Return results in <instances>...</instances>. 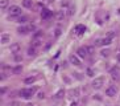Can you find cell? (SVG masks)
Masks as SVG:
<instances>
[{
	"mask_svg": "<svg viewBox=\"0 0 120 106\" xmlns=\"http://www.w3.org/2000/svg\"><path fill=\"white\" fill-rule=\"evenodd\" d=\"M8 12L13 17H20L21 16V8L19 7V5H11L9 9H8Z\"/></svg>",
	"mask_w": 120,
	"mask_h": 106,
	"instance_id": "1",
	"label": "cell"
},
{
	"mask_svg": "<svg viewBox=\"0 0 120 106\" xmlns=\"http://www.w3.org/2000/svg\"><path fill=\"white\" fill-rule=\"evenodd\" d=\"M103 84H104V77H98L95 78L94 81H92V88L94 89H100L103 86Z\"/></svg>",
	"mask_w": 120,
	"mask_h": 106,
	"instance_id": "2",
	"label": "cell"
},
{
	"mask_svg": "<svg viewBox=\"0 0 120 106\" xmlns=\"http://www.w3.org/2000/svg\"><path fill=\"white\" fill-rule=\"evenodd\" d=\"M34 92H36L34 88H32V89H22L21 92H20V94H21V97H24V98H30Z\"/></svg>",
	"mask_w": 120,
	"mask_h": 106,
	"instance_id": "3",
	"label": "cell"
},
{
	"mask_svg": "<svg viewBox=\"0 0 120 106\" xmlns=\"http://www.w3.org/2000/svg\"><path fill=\"white\" fill-rule=\"evenodd\" d=\"M116 93H117L116 86H108L107 90H106V94L108 95V97H113V95H116Z\"/></svg>",
	"mask_w": 120,
	"mask_h": 106,
	"instance_id": "4",
	"label": "cell"
},
{
	"mask_svg": "<svg viewBox=\"0 0 120 106\" xmlns=\"http://www.w3.org/2000/svg\"><path fill=\"white\" fill-rule=\"evenodd\" d=\"M20 50H21V46H20V44H19V42H13V44L11 45V52L12 53H15V54H16V53H19Z\"/></svg>",
	"mask_w": 120,
	"mask_h": 106,
	"instance_id": "5",
	"label": "cell"
},
{
	"mask_svg": "<svg viewBox=\"0 0 120 106\" xmlns=\"http://www.w3.org/2000/svg\"><path fill=\"white\" fill-rule=\"evenodd\" d=\"M78 56L79 57H86L87 56V46H82V48H79V49H78Z\"/></svg>",
	"mask_w": 120,
	"mask_h": 106,
	"instance_id": "6",
	"label": "cell"
},
{
	"mask_svg": "<svg viewBox=\"0 0 120 106\" xmlns=\"http://www.w3.org/2000/svg\"><path fill=\"white\" fill-rule=\"evenodd\" d=\"M70 62L73 64V65H75V66H79V65H81L79 58H78L77 56H74V54H71V56H70Z\"/></svg>",
	"mask_w": 120,
	"mask_h": 106,
	"instance_id": "7",
	"label": "cell"
},
{
	"mask_svg": "<svg viewBox=\"0 0 120 106\" xmlns=\"http://www.w3.org/2000/svg\"><path fill=\"white\" fill-rule=\"evenodd\" d=\"M111 76H112V78L115 80V78H119L120 77V70H119V68H113V69H111Z\"/></svg>",
	"mask_w": 120,
	"mask_h": 106,
	"instance_id": "8",
	"label": "cell"
},
{
	"mask_svg": "<svg viewBox=\"0 0 120 106\" xmlns=\"http://www.w3.org/2000/svg\"><path fill=\"white\" fill-rule=\"evenodd\" d=\"M52 15H53V13H52V11H49V9H42V12H41V17L46 20V19H49Z\"/></svg>",
	"mask_w": 120,
	"mask_h": 106,
	"instance_id": "9",
	"label": "cell"
},
{
	"mask_svg": "<svg viewBox=\"0 0 120 106\" xmlns=\"http://www.w3.org/2000/svg\"><path fill=\"white\" fill-rule=\"evenodd\" d=\"M9 40H11L9 35H7V33H3V35H1V42H3V44H7V42H9Z\"/></svg>",
	"mask_w": 120,
	"mask_h": 106,
	"instance_id": "10",
	"label": "cell"
},
{
	"mask_svg": "<svg viewBox=\"0 0 120 106\" xmlns=\"http://www.w3.org/2000/svg\"><path fill=\"white\" fill-rule=\"evenodd\" d=\"M8 4H9V1H8V0H0V8H1L3 11L7 9Z\"/></svg>",
	"mask_w": 120,
	"mask_h": 106,
	"instance_id": "11",
	"label": "cell"
},
{
	"mask_svg": "<svg viewBox=\"0 0 120 106\" xmlns=\"http://www.w3.org/2000/svg\"><path fill=\"white\" fill-rule=\"evenodd\" d=\"M22 5H24L25 8H32L33 1L32 0H22Z\"/></svg>",
	"mask_w": 120,
	"mask_h": 106,
	"instance_id": "12",
	"label": "cell"
},
{
	"mask_svg": "<svg viewBox=\"0 0 120 106\" xmlns=\"http://www.w3.org/2000/svg\"><path fill=\"white\" fill-rule=\"evenodd\" d=\"M12 72H13V74H20L22 72V66L21 65H17V66H15L13 69H12Z\"/></svg>",
	"mask_w": 120,
	"mask_h": 106,
	"instance_id": "13",
	"label": "cell"
},
{
	"mask_svg": "<svg viewBox=\"0 0 120 106\" xmlns=\"http://www.w3.org/2000/svg\"><path fill=\"white\" fill-rule=\"evenodd\" d=\"M28 31H29V28H26V27H20L17 29V32L20 35H25V33H28Z\"/></svg>",
	"mask_w": 120,
	"mask_h": 106,
	"instance_id": "14",
	"label": "cell"
},
{
	"mask_svg": "<svg viewBox=\"0 0 120 106\" xmlns=\"http://www.w3.org/2000/svg\"><path fill=\"white\" fill-rule=\"evenodd\" d=\"M75 31L79 33V35H82L83 32L86 31V27H83V25H77V28H75Z\"/></svg>",
	"mask_w": 120,
	"mask_h": 106,
	"instance_id": "15",
	"label": "cell"
},
{
	"mask_svg": "<svg viewBox=\"0 0 120 106\" xmlns=\"http://www.w3.org/2000/svg\"><path fill=\"white\" fill-rule=\"evenodd\" d=\"M26 21H28V17H26V16H20V17H17V23H20V24H24Z\"/></svg>",
	"mask_w": 120,
	"mask_h": 106,
	"instance_id": "16",
	"label": "cell"
},
{
	"mask_svg": "<svg viewBox=\"0 0 120 106\" xmlns=\"http://www.w3.org/2000/svg\"><path fill=\"white\" fill-rule=\"evenodd\" d=\"M34 81H36V77H28V78H25L24 80L25 84H33Z\"/></svg>",
	"mask_w": 120,
	"mask_h": 106,
	"instance_id": "17",
	"label": "cell"
},
{
	"mask_svg": "<svg viewBox=\"0 0 120 106\" xmlns=\"http://www.w3.org/2000/svg\"><path fill=\"white\" fill-rule=\"evenodd\" d=\"M57 19H58V20H64L65 19V13H64V11H60V12H58V13H57Z\"/></svg>",
	"mask_w": 120,
	"mask_h": 106,
	"instance_id": "18",
	"label": "cell"
},
{
	"mask_svg": "<svg viewBox=\"0 0 120 106\" xmlns=\"http://www.w3.org/2000/svg\"><path fill=\"white\" fill-rule=\"evenodd\" d=\"M70 95H73V97H78L79 95V89H74V90H70Z\"/></svg>",
	"mask_w": 120,
	"mask_h": 106,
	"instance_id": "19",
	"label": "cell"
},
{
	"mask_svg": "<svg viewBox=\"0 0 120 106\" xmlns=\"http://www.w3.org/2000/svg\"><path fill=\"white\" fill-rule=\"evenodd\" d=\"M28 54H29V56H34V54H36L34 46H32V48H29V49H28Z\"/></svg>",
	"mask_w": 120,
	"mask_h": 106,
	"instance_id": "20",
	"label": "cell"
},
{
	"mask_svg": "<svg viewBox=\"0 0 120 106\" xmlns=\"http://www.w3.org/2000/svg\"><path fill=\"white\" fill-rule=\"evenodd\" d=\"M87 76L88 77H94V76H95V73H94V70H92L91 68H88L87 69Z\"/></svg>",
	"mask_w": 120,
	"mask_h": 106,
	"instance_id": "21",
	"label": "cell"
},
{
	"mask_svg": "<svg viewBox=\"0 0 120 106\" xmlns=\"http://www.w3.org/2000/svg\"><path fill=\"white\" fill-rule=\"evenodd\" d=\"M103 45V40L102 39H98L95 41V46H102Z\"/></svg>",
	"mask_w": 120,
	"mask_h": 106,
	"instance_id": "22",
	"label": "cell"
},
{
	"mask_svg": "<svg viewBox=\"0 0 120 106\" xmlns=\"http://www.w3.org/2000/svg\"><path fill=\"white\" fill-rule=\"evenodd\" d=\"M102 40H103V45H109V44H111V40L107 39V37L106 39H102Z\"/></svg>",
	"mask_w": 120,
	"mask_h": 106,
	"instance_id": "23",
	"label": "cell"
},
{
	"mask_svg": "<svg viewBox=\"0 0 120 106\" xmlns=\"http://www.w3.org/2000/svg\"><path fill=\"white\" fill-rule=\"evenodd\" d=\"M113 37H115V32H108V35H107V39L112 40Z\"/></svg>",
	"mask_w": 120,
	"mask_h": 106,
	"instance_id": "24",
	"label": "cell"
},
{
	"mask_svg": "<svg viewBox=\"0 0 120 106\" xmlns=\"http://www.w3.org/2000/svg\"><path fill=\"white\" fill-rule=\"evenodd\" d=\"M100 53H102V56H103V57H107V56H108V54H109L111 52H109L108 49H106V50H102Z\"/></svg>",
	"mask_w": 120,
	"mask_h": 106,
	"instance_id": "25",
	"label": "cell"
},
{
	"mask_svg": "<svg viewBox=\"0 0 120 106\" xmlns=\"http://www.w3.org/2000/svg\"><path fill=\"white\" fill-rule=\"evenodd\" d=\"M21 60H22V57L20 56V54H16V56H15V61H17V62H20Z\"/></svg>",
	"mask_w": 120,
	"mask_h": 106,
	"instance_id": "26",
	"label": "cell"
},
{
	"mask_svg": "<svg viewBox=\"0 0 120 106\" xmlns=\"http://www.w3.org/2000/svg\"><path fill=\"white\" fill-rule=\"evenodd\" d=\"M87 52L88 53H94L95 52V48H94V46H87Z\"/></svg>",
	"mask_w": 120,
	"mask_h": 106,
	"instance_id": "27",
	"label": "cell"
},
{
	"mask_svg": "<svg viewBox=\"0 0 120 106\" xmlns=\"http://www.w3.org/2000/svg\"><path fill=\"white\" fill-rule=\"evenodd\" d=\"M62 94H64V90H60V92L57 93V98H61V97H62Z\"/></svg>",
	"mask_w": 120,
	"mask_h": 106,
	"instance_id": "28",
	"label": "cell"
},
{
	"mask_svg": "<svg viewBox=\"0 0 120 106\" xmlns=\"http://www.w3.org/2000/svg\"><path fill=\"white\" fill-rule=\"evenodd\" d=\"M40 44H41V42H40L38 40H34V41H33V46H38Z\"/></svg>",
	"mask_w": 120,
	"mask_h": 106,
	"instance_id": "29",
	"label": "cell"
},
{
	"mask_svg": "<svg viewBox=\"0 0 120 106\" xmlns=\"http://www.w3.org/2000/svg\"><path fill=\"white\" fill-rule=\"evenodd\" d=\"M44 97H45V95H44V93H40V94H38V98H44Z\"/></svg>",
	"mask_w": 120,
	"mask_h": 106,
	"instance_id": "30",
	"label": "cell"
},
{
	"mask_svg": "<svg viewBox=\"0 0 120 106\" xmlns=\"http://www.w3.org/2000/svg\"><path fill=\"white\" fill-rule=\"evenodd\" d=\"M117 61H119V64H120V53L117 54Z\"/></svg>",
	"mask_w": 120,
	"mask_h": 106,
	"instance_id": "31",
	"label": "cell"
},
{
	"mask_svg": "<svg viewBox=\"0 0 120 106\" xmlns=\"http://www.w3.org/2000/svg\"><path fill=\"white\" fill-rule=\"evenodd\" d=\"M22 106H33V105H30V103H25V105H22Z\"/></svg>",
	"mask_w": 120,
	"mask_h": 106,
	"instance_id": "32",
	"label": "cell"
},
{
	"mask_svg": "<svg viewBox=\"0 0 120 106\" xmlns=\"http://www.w3.org/2000/svg\"><path fill=\"white\" fill-rule=\"evenodd\" d=\"M71 106H77V103H75V102H74V103H73V105H71Z\"/></svg>",
	"mask_w": 120,
	"mask_h": 106,
	"instance_id": "33",
	"label": "cell"
},
{
	"mask_svg": "<svg viewBox=\"0 0 120 106\" xmlns=\"http://www.w3.org/2000/svg\"><path fill=\"white\" fill-rule=\"evenodd\" d=\"M52 1H54V0H49V3H52Z\"/></svg>",
	"mask_w": 120,
	"mask_h": 106,
	"instance_id": "34",
	"label": "cell"
}]
</instances>
